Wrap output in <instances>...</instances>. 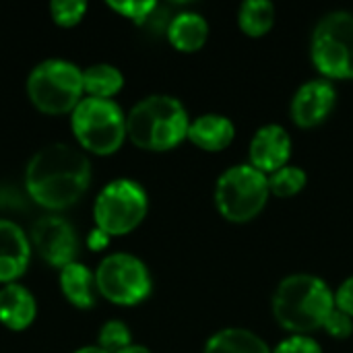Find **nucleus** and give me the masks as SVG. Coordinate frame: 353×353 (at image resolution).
Returning a JSON list of instances; mask_svg holds the SVG:
<instances>
[{"instance_id": "nucleus-21", "label": "nucleus", "mask_w": 353, "mask_h": 353, "mask_svg": "<svg viewBox=\"0 0 353 353\" xmlns=\"http://www.w3.org/2000/svg\"><path fill=\"white\" fill-rule=\"evenodd\" d=\"M306 172L302 168L296 165H283L281 170L273 172L269 176V190L275 196H294L296 192H300L306 186Z\"/></svg>"}, {"instance_id": "nucleus-10", "label": "nucleus", "mask_w": 353, "mask_h": 353, "mask_svg": "<svg viewBox=\"0 0 353 353\" xmlns=\"http://www.w3.org/2000/svg\"><path fill=\"white\" fill-rule=\"evenodd\" d=\"M31 244L35 252L54 269L77 263L79 238L74 228L60 215H43L31 228Z\"/></svg>"}, {"instance_id": "nucleus-2", "label": "nucleus", "mask_w": 353, "mask_h": 353, "mask_svg": "<svg viewBox=\"0 0 353 353\" xmlns=\"http://www.w3.org/2000/svg\"><path fill=\"white\" fill-rule=\"evenodd\" d=\"M333 310L335 294L325 279L310 273L288 275L273 294V314L294 335H308L321 329Z\"/></svg>"}, {"instance_id": "nucleus-22", "label": "nucleus", "mask_w": 353, "mask_h": 353, "mask_svg": "<svg viewBox=\"0 0 353 353\" xmlns=\"http://www.w3.org/2000/svg\"><path fill=\"white\" fill-rule=\"evenodd\" d=\"M128 345H132V337H130V329L122 321H108L101 327L97 337L99 350H103L105 353H120Z\"/></svg>"}, {"instance_id": "nucleus-4", "label": "nucleus", "mask_w": 353, "mask_h": 353, "mask_svg": "<svg viewBox=\"0 0 353 353\" xmlns=\"http://www.w3.org/2000/svg\"><path fill=\"white\" fill-rule=\"evenodd\" d=\"M83 95V70L68 60H43L27 77V97L41 114H72Z\"/></svg>"}, {"instance_id": "nucleus-30", "label": "nucleus", "mask_w": 353, "mask_h": 353, "mask_svg": "<svg viewBox=\"0 0 353 353\" xmlns=\"http://www.w3.org/2000/svg\"><path fill=\"white\" fill-rule=\"evenodd\" d=\"M120 353H153V352H151L149 347H145V345H134V343H132V345H128L126 350H122Z\"/></svg>"}, {"instance_id": "nucleus-3", "label": "nucleus", "mask_w": 353, "mask_h": 353, "mask_svg": "<svg viewBox=\"0 0 353 353\" xmlns=\"http://www.w3.org/2000/svg\"><path fill=\"white\" fill-rule=\"evenodd\" d=\"M190 120L180 99L172 95H149L126 116V137L145 151H168L188 137Z\"/></svg>"}, {"instance_id": "nucleus-27", "label": "nucleus", "mask_w": 353, "mask_h": 353, "mask_svg": "<svg viewBox=\"0 0 353 353\" xmlns=\"http://www.w3.org/2000/svg\"><path fill=\"white\" fill-rule=\"evenodd\" d=\"M25 201L27 196L12 188V186H0V209H14V211H23L25 209Z\"/></svg>"}, {"instance_id": "nucleus-5", "label": "nucleus", "mask_w": 353, "mask_h": 353, "mask_svg": "<svg viewBox=\"0 0 353 353\" xmlns=\"http://www.w3.org/2000/svg\"><path fill=\"white\" fill-rule=\"evenodd\" d=\"M70 128L87 153L112 155L126 139V116L114 99L83 97L70 114Z\"/></svg>"}, {"instance_id": "nucleus-12", "label": "nucleus", "mask_w": 353, "mask_h": 353, "mask_svg": "<svg viewBox=\"0 0 353 353\" xmlns=\"http://www.w3.org/2000/svg\"><path fill=\"white\" fill-rule=\"evenodd\" d=\"M250 165L263 174L281 170L292 155V137L281 124L261 126L250 141Z\"/></svg>"}, {"instance_id": "nucleus-18", "label": "nucleus", "mask_w": 353, "mask_h": 353, "mask_svg": "<svg viewBox=\"0 0 353 353\" xmlns=\"http://www.w3.org/2000/svg\"><path fill=\"white\" fill-rule=\"evenodd\" d=\"M205 353H271V350L256 333L240 327H228L209 337Z\"/></svg>"}, {"instance_id": "nucleus-20", "label": "nucleus", "mask_w": 353, "mask_h": 353, "mask_svg": "<svg viewBox=\"0 0 353 353\" xmlns=\"http://www.w3.org/2000/svg\"><path fill=\"white\" fill-rule=\"evenodd\" d=\"M238 23L244 33L259 37L265 35L275 23V6L269 0H246L238 10Z\"/></svg>"}, {"instance_id": "nucleus-15", "label": "nucleus", "mask_w": 353, "mask_h": 353, "mask_svg": "<svg viewBox=\"0 0 353 353\" xmlns=\"http://www.w3.org/2000/svg\"><path fill=\"white\" fill-rule=\"evenodd\" d=\"M60 292L79 310H89L97 300L95 273H91L83 263H70L60 269Z\"/></svg>"}, {"instance_id": "nucleus-13", "label": "nucleus", "mask_w": 353, "mask_h": 353, "mask_svg": "<svg viewBox=\"0 0 353 353\" xmlns=\"http://www.w3.org/2000/svg\"><path fill=\"white\" fill-rule=\"evenodd\" d=\"M31 261V240L10 219H0V283H17Z\"/></svg>"}, {"instance_id": "nucleus-23", "label": "nucleus", "mask_w": 353, "mask_h": 353, "mask_svg": "<svg viewBox=\"0 0 353 353\" xmlns=\"http://www.w3.org/2000/svg\"><path fill=\"white\" fill-rule=\"evenodd\" d=\"M87 12V4L81 0H54L50 2L52 21L60 27H74L83 21Z\"/></svg>"}, {"instance_id": "nucleus-16", "label": "nucleus", "mask_w": 353, "mask_h": 353, "mask_svg": "<svg viewBox=\"0 0 353 353\" xmlns=\"http://www.w3.org/2000/svg\"><path fill=\"white\" fill-rule=\"evenodd\" d=\"M234 122L221 114H203L190 122L188 139L205 151H221L234 141Z\"/></svg>"}, {"instance_id": "nucleus-1", "label": "nucleus", "mask_w": 353, "mask_h": 353, "mask_svg": "<svg viewBox=\"0 0 353 353\" xmlns=\"http://www.w3.org/2000/svg\"><path fill=\"white\" fill-rule=\"evenodd\" d=\"M91 184V163L83 151L66 143L41 147L25 168L27 196L48 211L72 207Z\"/></svg>"}, {"instance_id": "nucleus-8", "label": "nucleus", "mask_w": 353, "mask_h": 353, "mask_svg": "<svg viewBox=\"0 0 353 353\" xmlns=\"http://www.w3.org/2000/svg\"><path fill=\"white\" fill-rule=\"evenodd\" d=\"M314 66L331 79L353 77V12L333 10L325 14L310 39Z\"/></svg>"}, {"instance_id": "nucleus-9", "label": "nucleus", "mask_w": 353, "mask_h": 353, "mask_svg": "<svg viewBox=\"0 0 353 353\" xmlns=\"http://www.w3.org/2000/svg\"><path fill=\"white\" fill-rule=\"evenodd\" d=\"M97 294L118 306H134L149 298L153 281L147 265L128 252L105 256L95 271Z\"/></svg>"}, {"instance_id": "nucleus-6", "label": "nucleus", "mask_w": 353, "mask_h": 353, "mask_svg": "<svg viewBox=\"0 0 353 353\" xmlns=\"http://www.w3.org/2000/svg\"><path fill=\"white\" fill-rule=\"evenodd\" d=\"M269 178L250 163L228 168L215 184V205L230 221H250L269 199Z\"/></svg>"}, {"instance_id": "nucleus-29", "label": "nucleus", "mask_w": 353, "mask_h": 353, "mask_svg": "<svg viewBox=\"0 0 353 353\" xmlns=\"http://www.w3.org/2000/svg\"><path fill=\"white\" fill-rule=\"evenodd\" d=\"M108 242H110V236L103 234V232L97 230V228H95V230L89 234V238H87V246H89L91 250H101V248L108 246Z\"/></svg>"}, {"instance_id": "nucleus-17", "label": "nucleus", "mask_w": 353, "mask_h": 353, "mask_svg": "<svg viewBox=\"0 0 353 353\" xmlns=\"http://www.w3.org/2000/svg\"><path fill=\"white\" fill-rule=\"evenodd\" d=\"M168 39L180 52H196L209 37V23L199 12H178L168 25Z\"/></svg>"}, {"instance_id": "nucleus-24", "label": "nucleus", "mask_w": 353, "mask_h": 353, "mask_svg": "<svg viewBox=\"0 0 353 353\" xmlns=\"http://www.w3.org/2000/svg\"><path fill=\"white\" fill-rule=\"evenodd\" d=\"M108 6L116 10L118 14L130 19L132 23L145 25L151 12L157 8V2L155 0H124V2H108Z\"/></svg>"}, {"instance_id": "nucleus-19", "label": "nucleus", "mask_w": 353, "mask_h": 353, "mask_svg": "<svg viewBox=\"0 0 353 353\" xmlns=\"http://www.w3.org/2000/svg\"><path fill=\"white\" fill-rule=\"evenodd\" d=\"M124 87V74L112 64H91L83 70V89L87 97L112 99Z\"/></svg>"}, {"instance_id": "nucleus-11", "label": "nucleus", "mask_w": 353, "mask_h": 353, "mask_svg": "<svg viewBox=\"0 0 353 353\" xmlns=\"http://www.w3.org/2000/svg\"><path fill=\"white\" fill-rule=\"evenodd\" d=\"M337 103V89L329 79L304 83L292 99V118L298 126L310 128L321 124Z\"/></svg>"}, {"instance_id": "nucleus-31", "label": "nucleus", "mask_w": 353, "mask_h": 353, "mask_svg": "<svg viewBox=\"0 0 353 353\" xmlns=\"http://www.w3.org/2000/svg\"><path fill=\"white\" fill-rule=\"evenodd\" d=\"M74 353H105L103 350H99L97 345H89V347H81V350H77Z\"/></svg>"}, {"instance_id": "nucleus-26", "label": "nucleus", "mask_w": 353, "mask_h": 353, "mask_svg": "<svg viewBox=\"0 0 353 353\" xmlns=\"http://www.w3.org/2000/svg\"><path fill=\"white\" fill-rule=\"evenodd\" d=\"M323 329H327L331 337L345 339V337H350L353 333V319L350 314H345L343 310H339V308L335 306V310L327 316Z\"/></svg>"}, {"instance_id": "nucleus-25", "label": "nucleus", "mask_w": 353, "mask_h": 353, "mask_svg": "<svg viewBox=\"0 0 353 353\" xmlns=\"http://www.w3.org/2000/svg\"><path fill=\"white\" fill-rule=\"evenodd\" d=\"M271 353H323L316 339L308 335H292L283 339Z\"/></svg>"}, {"instance_id": "nucleus-14", "label": "nucleus", "mask_w": 353, "mask_h": 353, "mask_svg": "<svg viewBox=\"0 0 353 353\" xmlns=\"http://www.w3.org/2000/svg\"><path fill=\"white\" fill-rule=\"evenodd\" d=\"M37 314L33 294L21 283H8L0 290V323L10 331H25Z\"/></svg>"}, {"instance_id": "nucleus-7", "label": "nucleus", "mask_w": 353, "mask_h": 353, "mask_svg": "<svg viewBox=\"0 0 353 353\" xmlns=\"http://www.w3.org/2000/svg\"><path fill=\"white\" fill-rule=\"evenodd\" d=\"M149 209V199L145 188L130 180L118 178L105 184L93 205V219L95 228L103 234L112 236H126L134 228L141 225Z\"/></svg>"}, {"instance_id": "nucleus-28", "label": "nucleus", "mask_w": 353, "mask_h": 353, "mask_svg": "<svg viewBox=\"0 0 353 353\" xmlns=\"http://www.w3.org/2000/svg\"><path fill=\"white\" fill-rule=\"evenodd\" d=\"M335 306L353 319V275L347 277L335 292Z\"/></svg>"}]
</instances>
